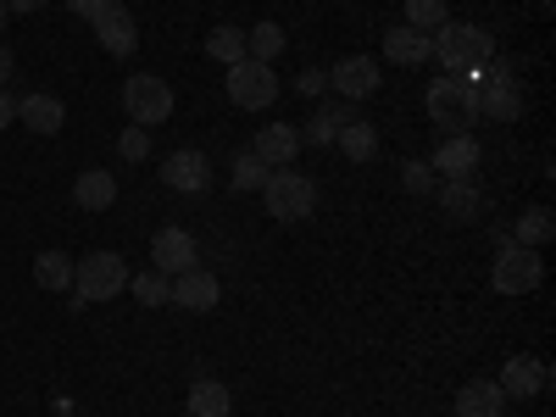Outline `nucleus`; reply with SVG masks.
<instances>
[{
	"label": "nucleus",
	"instance_id": "obj_1",
	"mask_svg": "<svg viewBox=\"0 0 556 417\" xmlns=\"http://www.w3.org/2000/svg\"><path fill=\"white\" fill-rule=\"evenodd\" d=\"M429 56L445 73H473L495 56V34H484L479 23H445V28L429 34Z\"/></svg>",
	"mask_w": 556,
	"mask_h": 417
},
{
	"label": "nucleus",
	"instance_id": "obj_30",
	"mask_svg": "<svg viewBox=\"0 0 556 417\" xmlns=\"http://www.w3.org/2000/svg\"><path fill=\"white\" fill-rule=\"evenodd\" d=\"M245 51H251V62L273 67V56L285 51V28H278V23H256V34H245Z\"/></svg>",
	"mask_w": 556,
	"mask_h": 417
},
{
	"label": "nucleus",
	"instance_id": "obj_11",
	"mask_svg": "<svg viewBox=\"0 0 556 417\" xmlns=\"http://www.w3.org/2000/svg\"><path fill=\"white\" fill-rule=\"evenodd\" d=\"M473 101H479V117H490V123H518V112H523L518 78H484Z\"/></svg>",
	"mask_w": 556,
	"mask_h": 417
},
{
	"label": "nucleus",
	"instance_id": "obj_20",
	"mask_svg": "<svg viewBox=\"0 0 556 417\" xmlns=\"http://www.w3.org/2000/svg\"><path fill=\"white\" fill-rule=\"evenodd\" d=\"M17 117H23L34 134H62L67 106H62L56 96H23V101H17Z\"/></svg>",
	"mask_w": 556,
	"mask_h": 417
},
{
	"label": "nucleus",
	"instance_id": "obj_27",
	"mask_svg": "<svg viewBox=\"0 0 556 417\" xmlns=\"http://www.w3.org/2000/svg\"><path fill=\"white\" fill-rule=\"evenodd\" d=\"M206 56L223 62V67L245 62V56H251V51H245V28H212V34H206Z\"/></svg>",
	"mask_w": 556,
	"mask_h": 417
},
{
	"label": "nucleus",
	"instance_id": "obj_21",
	"mask_svg": "<svg viewBox=\"0 0 556 417\" xmlns=\"http://www.w3.org/2000/svg\"><path fill=\"white\" fill-rule=\"evenodd\" d=\"M184 412H190V417H228V412H235V395H228V384H217V379H195Z\"/></svg>",
	"mask_w": 556,
	"mask_h": 417
},
{
	"label": "nucleus",
	"instance_id": "obj_7",
	"mask_svg": "<svg viewBox=\"0 0 556 417\" xmlns=\"http://www.w3.org/2000/svg\"><path fill=\"white\" fill-rule=\"evenodd\" d=\"M490 278H495V290H501V295H529V290H540L545 262H540V251L506 240L501 256H495V273H490Z\"/></svg>",
	"mask_w": 556,
	"mask_h": 417
},
{
	"label": "nucleus",
	"instance_id": "obj_28",
	"mask_svg": "<svg viewBox=\"0 0 556 417\" xmlns=\"http://www.w3.org/2000/svg\"><path fill=\"white\" fill-rule=\"evenodd\" d=\"M445 23H451V7H445V0H406V28L434 34V28H445Z\"/></svg>",
	"mask_w": 556,
	"mask_h": 417
},
{
	"label": "nucleus",
	"instance_id": "obj_13",
	"mask_svg": "<svg viewBox=\"0 0 556 417\" xmlns=\"http://www.w3.org/2000/svg\"><path fill=\"white\" fill-rule=\"evenodd\" d=\"M440 212H445L451 223H479V217H484V190H479L473 178H445Z\"/></svg>",
	"mask_w": 556,
	"mask_h": 417
},
{
	"label": "nucleus",
	"instance_id": "obj_9",
	"mask_svg": "<svg viewBox=\"0 0 556 417\" xmlns=\"http://www.w3.org/2000/svg\"><path fill=\"white\" fill-rule=\"evenodd\" d=\"M329 84L340 89V101H367L384 78H379V62H374V56H345V62L329 73Z\"/></svg>",
	"mask_w": 556,
	"mask_h": 417
},
{
	"label": "nucleus",
	"instance_id": "obj_34",
	"mask_svg": "<svg viewBox=\"0 0 556 417\" xmlns=\"http://www.w3.org/2000/svg\"><path fill=\"white\" fill-rule=\"evenodd\" d=\"M295 89H301V96H323V89H329V73H323V67H306V73L295 78Z\"/></svg>",
	"mask_w": 556,
	"mask_h": 417
},
{
	"label": "nucleus",
	"instance_id": "obj_4",
	"mask_svg": "<svg viewBox=\"0 0 556 417\" xmlns=\"http://www.w3.org/2000/svg\"><path fill=\"white\" fill-rule=\"evenodd\" d=\"M73 290H78V301H117L128 290V262L117 251H89L73 267Z\"/></svg>",
	"mask_w": 556,
	"mask_h": 417
},
{
	"label": "nucleus",
	"instance_id": "obj_32",
	"mask_svg": "<svg viewBox=\"0 0 556 417\" xmlns=\"http://www.w3.org/2000/svg\"><path fill=\"white\" fill-rule=\"evenodd\" d=\"M117 156H123V162H146V156H151V128L128 123V128L117 134Z\"/></svg>",
	"mask_w": 556,
	"mask_h": 417
},
{
	"label": "nucleus",
	"instance_id": "obj_18",
	"mask_svg": "<svg viewBox=\"0 0 556 417\" xmlns=\"http://www.w3.org/2000/svg\"><path fill=\"white\" fill-rule=\"evenodd\" d=\"M73 201H78V212H112V201H117V178H112L106 167H89V173H78V184H73Z\"/></svg>",
	"mask_w": 556,
	"mask_h": 417
},
{
	"label": "nucleus",
	"instance_id": "obj_8",
	"mask_svg": "<svg viewBox=\"0 0 556 417\" xmlns=\"http://www.w3.org/2000/svg\"><path fill=\"white\" fill-rule=\"evenodd\" d=\"M162 184H167V190H178V195H201L206 184H212V162L201 151H173L167 167H162Z\"/></svg>",
	"mask_w": 556,
	"mask_h": 417
},
{
	"label": "nucleus",
	"instance_id": "obj_3",
	"mask_svg": "<svg viewBox=\"0 0 556 417\" xmlns=\"http://www.w3.org/2000/svg\"><path fill=\"white\" fill-rule=\"evenodd\" d=\"M473 96H479V89H468V84L451 78V73L429 84V96H424V101H429L434 128H445V139H451V134H468V128L479 123V101H473Z\"/></svg>",
	"mask_w": 556,
	"mask_h": 417
},
{
	"label": "nucleus",
	"instance_id": "obj_5",
	"mask_svg": "<svg viewBox=\"0 0 556 417\" xmlns=\"http://www.w3.org/2000/svg\"><path fill=\"white\" fill-rule=\"evenodd\" d=\"M123 112H128V123H139V128L167 123V117H173V84L156 78V73H134V78L123 84Z\"/></svg>",
	"mask_w": 556,
	"mask_h": 417
},
{
	"label": "nucleus",
	"instance_id": "obj_26",
	"mask_svg": "<svg viewBox=\"0 0 556 417\" xmlns=\"http://www.w3.org/2000/svg\"><path fill=\"white\" fill-rule=\"evenodd\" d=\"M351 123V112H345V101H323L317 112H312V123H306V139L312 146H334V134Z\"/></svg>",
	"mask_w": 556,
	"mask_h": 417
},
{
	"label": "nucleus",
	"instance_id": "obj_23",
	"mask_svg": "<svg viewBox=\"0 0 556 417\" xmlns=\"http://www.w3.org/2000/svg\"><path fill=\"white\" fill-rule=\"evenodd\" d=\"M334 146H340L351 162H374V156H379V128L362 123V117H351V123L334 134Z\"/></svg>",
	"mask_w": 556,
	"mask_h": 417
},
{
	"label": "nucleus",
	"instance_id": "obj_6",
	"mask_svg": "<svg viewBox=\"0 0 556 417\" xmlns=\"http://www.w3.org/2000/svg\"><path fill=\"white\" fill-rule=\"evenodd\" d=\"M228 101H235L240 112H267L278 101V73L267 62H235L228 67Z\"/></svg>",
	"mask_w": 556,
	"mask_h": 417
},
{
	"label": "nucleus",
	"instance_id": "obj_33",
	"mask_svg": "<svg viewBox=\"0 0 556 417\" xmlns=\"http://www.w3.org/2000/svg\"><path fill=\"white\" fill-rule=\"evenodd\" d=\"M401 184H406V195H434V167L429 162H406Z\"/></svg>",
	"mask_w": 556,
	"mask_h": 417
},
{
	"label": "nucleus",
	"instance_id": "obj_16",
	"mask_svg": "<svg viewBox=\"0 0 556 417\" xmlns=\"http://www.w3.org/2000/svg\"><path fill=\"white\" fill-rule=\"evenodd\" d=\"M429 167L445 173V178H473V167H479V139H473V134H451L445 146L434 151Z\"/></svg>",
	"mask_w": 556,
	"mask_h": 417
},
{
	"label": "nucleus",
	"instance_id": "obj_12",
	"mask_svg": "<svg viewBox=\"0 0 556 417\" xmlns=\"http://www.w3.org/2000/svg\"><path fill=\"white\" fill-rule=\"evenodd\" d=\"M501 395H518V401H529V395H545V384H551V367L545 362H534V356H513L501 367Z\"/></svg>",
	"mask_w": 556,
	"mask_h": 417
},
{
	"label": "nucleus",
	"instance_id": "obj_24",
	"mask_svg": "<svg viewBox=\"0 0 556 417\" xmlns=\"http://www.w3.org/2000/svg\"><path fill=\"white\" fill-rule=\"evenodd\" d=\"M551 235H556V223H551V212L545 206H534V212H523L518 223H513V245H529V251H540V245H551Z\"/></svg>",
	"mask_w": 556,
	"mask_h": 417
},
{
	"label": "nucleus",
	"instance_id": "obj_37",
	"mask_svg": "<svg viewBox=\"0 0 556 417\" xmlns=\"http://www.w3.org/2000/svg\"><path fill=\"white\" fill-rule=\"evenodd\" d=\"M7 78H12V51L0 45V89H7Z\"/></svg>",
	"mask_w": 556,
	"mask_h": 417
},
{
	"label": "nucleus",
	"instance_id": "obj_35",
	"mask_svg": "<svg viewBox=\"0 0 556 417\" xmlns=\"http://www.w3.org/2000/svg\"><path fill=\"white\" fill-rule=\"evenodd\" d=\"M106 7H117V0H67V12H78V17H89V23H96Z\"/></svg>",
	"mask_w": 556,
	"mask_h": 417
},
{
	"label": "nucleus",
	"instance_id": "obj_22",
	"mask_svg": "<svg viewBox=\"0 0 556 417\" xmlns=\"http://www.w3.org/2000/svg\"><path fill=\"white\" fill-rule=\"evenodd\" d=\"M384 51H390V62L395 67H424L429 62V34H417V28H390L384 34Z\"/></svg>",
	"mask_w": 556,
	"mask_h": 417
},
{
	"label": "nucleus",
	"instance_id": "obj_14",
	"mask_svg": "<svg viewBox=\"0 0 556 417\" xmlns=\"http://www.w3.org/2000/svg\"><path fill=\"white\" fill-rule=\"evenodd\" d=\"M295 151H301V134H295L290 123H267V128L256 134V146H251V156L267 162V167H290Z\"/></svg>",
	"mask_w": 556,
	"mask_h": 417
},
{
	"label": "nucleus",
	"instance_id": "obj_29",
	"mask_svg": "<svg viewBox=\"0 0 556 417\" xmlns=\"http://www.w3.org/2000/svg\"><path fill=\"white\" fill-rule=\"evenodd\" d=\"M128 290H134V301L139 306H167L173 301V285H167V273H139V278H128Z\"/></svg>",
	"mask_w": 556,
	"mask_h": 417
},
{
	"label": "nucleus",
	"instance_id": "obj_17",
	"mask_svg": "<svg viewBox=\"0 0 556 417\" xmlns=\"http://www.w3.org/2000/svg\"><path fill=\"white\" fill-rule=\"evenodd\" d=\"M506 412V395L495 379H468L456 390V417H501Z\"/></svg>",
	"mask_w": 556,
	"mask_h": 417
},
{
	"label": "nucleus",
	"instance_id": "obj_15",
	"mask_svg": "<svg viewBox=\"0 0 556 417\" xmlns=\"http://www.w3.org/2000/svg\"><path fill=\"white\" fill-rule=\"evenodd\" d=\"M173 306H184V312H212V306H217V278H212L206 267L178 273V278H173Z\"/></svg>",
	"mask_w": 556,
	"mask_h": 417
},
{
	"label": "nucleus",
	"instance_id": "obj_10",
	"mask_svg": "<svg viewBox=\"0 0 556 417\" xmlns=\"http://www.w3.org/2000/svg\"><path fill=\"white\" fill-rule=\"evenodd\" d=\"M151 262H156V273H167V278L190 273V267H195V240L184 235V228H156V240H151Z\"/></svg>",
	"mask_w": 556,
	"mask_h": 417
},
{
	"label": "nucleus",
	"instance_id": "obj_31",
	"mask_svg": "<svg viewBox=\"0 0 556 417\" xmlns=\"http://www.w3.org/2000/svg\"><path fill=\"white\" fill-rule=\"evenodd\" d=\"M267 173H273L267 162H256L251 151H240V156H235V173H228V184H235V190H262Z\"/></svg>",
	"mask_w": 556,
	"mask_h": 417
},
{
	"label": "nucleus",
	"instance_id": "obj_36",
	"mask_svg": "<svg viewBox=\"0 0 556 417\" xmlns=\"http://www.w3.org/2000/svg\"><path fill=\"white\" fill-rule=\"evenodd\" d=\"M12 123H17V101L7 96V89H0V134H7Z\"/></svg>",
	"mask_w": 556,
	"mask_h": 417
},
{
	"label": "nucleus",
	"instance_id": "obj_39",
	"mask_svg": "<svg viewBox=\"0 0 556 417\" xmlns=\"http://www.w3.org/2000/svg\"><path fill=\"white\" fill-rule=\"evenodd\" d=\"M7 17H12V12H7V0H0V23H7Z\"/></svg>",
	"mask_w": 556,
	"mask_h": 417
},
{
	"label": "nucleus",
	"instance_id": "obj_2",
	"mask_svg": "<svg viewBox=\"0 0 556 417\" xmlns=\"http://www.w3.org/2000/svg\"><path fill=\"white\" fill-rule=\"evenodd\" d=\"M262 201H267V212L278 223H306L312 206H317V184L306 173H295V167H273L267 184H262Z\"/></svg>",
	"mask_w": 556,
	"mask_h": 417
},
{
	"label": "nucleus",
	"instance_id": "obj_19",
	"mask_svg": "<svg viewBox=\"0 0 556 417\" xmlns=\"http://www.w3.org/2000/svg\"><path fill=\"white\" fill-rule=\"evenodd\" d=\"M96 34H101V45H106L112 56H134V45H139V28H134V17L123 7H106L96 17Z\"/></svg>",
	"mask_w": 556,
	"mask_h": 417
},
{
	"label": "nucleus",
	"instance_id": "obj_25",
	"mask_svg": "<svg viewBox=\"0 0 556 417\" xmlns=\"http://www.w3.org/2000/svg\"><path fill=\"white\" fill-rule=\"evenodd\" d=\"M34 278H39V290H73V256L67 251H39Z\"/></svg>",
	"mask_w": 556,
	"mask_h": 417
},
{
	"label": "nucleus",
	"instance_id": "obj_38",
	"mask_svg": "<svg viewBox=\"0 0 556 417\" xmlns=\"http://www.w3.org/2000/svg\"><path fill=\"white\" fill-rule=\"evenodd\" d=\"M45 0H7V12H39Z\"/></svg>",
	"mask_w": 556,
	"mask_h": 417
}]
</instances>
